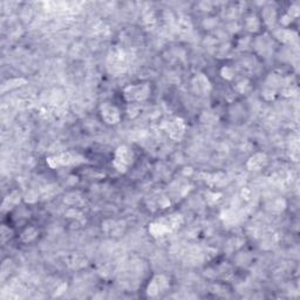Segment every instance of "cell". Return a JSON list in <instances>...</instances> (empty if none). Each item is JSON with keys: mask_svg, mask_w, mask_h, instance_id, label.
<instances>
[{"mask_svg": "<svg viewBox=\"0 0 300 300\" xmlns=\"http://www.w3.org/2000/svg\"><path fill=\"white\" fill-rule=\"evenodd\" d=\"M168 130H169L170 136L173 138H180L184 133V124L179 119H176L175 121L170 122L169 125H168Z\"/></svg>", "mask_w": 300, "mask_h": 300, "instance_id": "cell-5", "label": "cell"}, {"mask_svg": "<svg viewBox=\"0 0 300 300\" xmlns=\"http://www.w3.org/2000/svg\"><path fill=\"white\" fill-rule=\"evenodd\" d=\"M166 288H167V279L164 278L163 276H156L149 284V288H148V295L155 296L156 293L161 292Z\"/></svg>", "mask_w": 300, "mask_h": 300, "instance_id": "cell-4", "label": "cell"}, {"mask_svg": "<svg viewBox=\"0 0 300 300\" xmlns=\"http://www.w3.org/2000/svg\"><path fill=\"white\" fill-rule=\"evenodd\" d=\"M150 89L149 86L146 85V83H140V85L136 86H129L128 88L124 89V96L128 101H134V102H138V101H143L148 98L149 95Z\"/></svg>", "mask_w": 300, "mask_h": 300, "instance_id": "cell-2", "label": "cell"}, {"mask_svg": "<svg viewBox=\"0 0 300 300\" xmlns=\"http://www.w3.org/2000/svg\"><path fill=\"white\" fill-rule=\"evenodd\" d=\"M133 159H134L133 151L125 146L120 147L118 150H116L114 166L116 167V169H118L119 172L124 173L127 172L128 167L133 163Z\"/></svg>", "mask_w": 300, "mask_h": 300, "instance_id": "cell-1", "label": "cell"}, {"mask_svg": "<svg viewBox=\"0 0 300 300\" xmlns=\"http://www.w3.org/2000/svg\"><path fill=\"white\" fill-rule=\"evenodd\" d=\"M101 115L102 119L106 121V123L108 124H116L119 121H120V112L119 109L115 107V106L108 105H103L101 107Z\"/></svg>", "mask_w": 300, "mask_h": 300, "instance_id": "cell-3", "label": "cell"}]
</instances>
